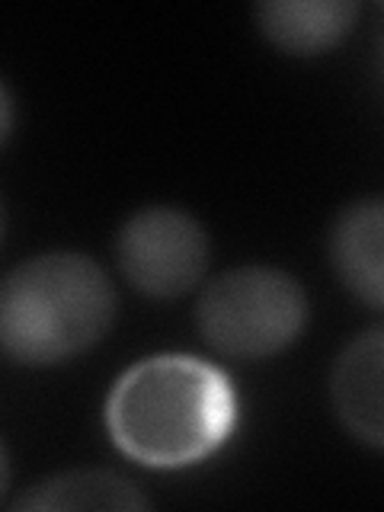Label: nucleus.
Listing matches in <instances>:
<instances>
[{"mask_svg":"<svg viewBox=\"0 0 384 512\" xmlns=\"http://www.w3.org/2000/svg\"><path fill=\"white\" fill-rule=\"evenodd\" d=\"M237 423V394L215 362L157 352L128 365L106 397L112 445L154 471L212 458Z\"/></svg>","mask_w":384,"mask_h":512,"instance_id":"obj_1","label":"nucleus"},{"mask_svg":"<svg viewBox=\"0 0 384 512\" xmlns=\"http://www.w3.org/2000/svg\"><path fill=\"white\" fill-rule=\"evenodd\" d=\"M116 308V288L87 253H36L4 276L0 346L29 368L71 362L109 333Z\"/></svg>","mask_w":384,"mask_h":512,"instance_id":"obj_2","label":"nucleus"},{"mask_svg":"<svg viewBox=\"0 0 384 512\" xmlns=\"http://www.w3.org/2000/svg\"><path fill=\"white\" fill-rule=\"evenodd\" d=\"M311 317L301 282L279 266L247 263L205 285L196 308L202 340L237 362L272 359L292 346Z\"/></svg>","mask_w":384,"mask_h":512,"instance_id":"obj_3","label":"nucleus"},{"mask_svg":"<svg viewBox=\"0 0 384 512\" xmlns=\"http://www.w3.org/2000/svg\"><path fill=\"white\" fill-rule=\"evenodd\" d=\"M212 260L199 218L173 205H144L116 234V263L135 292L170 301L192 292Z\"/></svg>","mask_w":384,"mask_h":512,"instance_id":"obj_4","label":"nucleus"},{"mask_svg":"<svg viewBox=\"0 0 384 512\" xmlns=\"http://www.w3.org/2000/svg\"><path fill=\"white\" fill-rule=\"evenodd\" d=\"M330 400L349 436L384 452V327L343 346L330 372Z\"/></svg>","mask_w":384,"mask_h":512,"instance_id":"obj_5","label":"nucleus"},{"mask_svg":"<svg viewBox=\"0 0 384 512\" xmlns=\"http://www.w3.org/2000/svg\"><path fill=\"white\" fill-rule=\"evenodd\" d=\"M330 263L352 298L384 311V196L359 199L336 215Z\"/></svg>","mask_w":384,"mask_h":512,"instance_id":"obj_6","label":"nucleus"},{"mask_svg":"<svg viewBox=\"0 0 384 512\" xmlns=\"http://www.w3.org/2000/svg\"><path fill=\"white\" fill-rule=\"evenodd\" d=\"M359 7L349 0H269L256 7L263 36L285 55H324L356 26Z\"/></svg>","mask_w":384,"mask_h":512,"instance_id":"obj_7","label":"nucleus"},{"mask_svg":"<svg viewBox=\"0 0 384 512\" xmlns=\"http://www.w3.org/2000/svg\"><path fill=\"white\" fill-rule=\"evenodd\" d=\"M13 509H148V500L116 471L80 468L32 484Z\"/></svg>","mask_w":384,"mask_h":512,"instance_id":"obj_8","label":"nucleus"}]
</instances>
